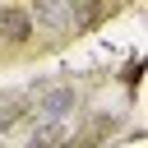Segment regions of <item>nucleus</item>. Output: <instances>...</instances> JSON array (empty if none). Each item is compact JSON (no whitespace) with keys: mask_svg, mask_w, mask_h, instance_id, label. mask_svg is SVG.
Segmentation results:
<instances>
[{"mask_svg":"<svg viewBox=\"0 0 148 148\" xmlns=\"http://www.w3.org/2000/svg\"><path fill=\"white\" fill-rule=\"evenodd\" d=\"M69 111H79V88H74V83L46 88V92H42V102H37V116H42V120H56V125H65V116H69Z\"/></svg>","mask_w":148,"mask_h":148,"instance_id":"nucleus-1","label":"nucleus"},{"mask_svg":"<svg viewBox=\"0 0 148 148\" xmlns=\"http://www.w3.org/2000/svg\"><path fill=\"white\" fill-rule=\"evenodd\" d=\"M60 148H97V139H88V134H83V139H65Z\"/></svg>","mask_w":148,"mask_h":148,"instance_id":"nucleus-7","label":"nucleus"},{"mask_svg":"<svg viewBox=\"0 0 148 148\" xmlns=\"http://www.w3.org/2000/svg\"><path fill=\"white\" fill-rule=\"evenodd\" d=\"M28 116H32V106H28L23 97H5V102H0V134H9L14 125H23Z\"/></svg>","mask_w":148,"mask_h":148,"instance_id":"nucleus-6","label":"nucleus"},{"mask_svg":"<svg viewBox=\"0 0 148 148\" xmlns=\"http://www.w3.org/2000/svg\"><path fill=\"white\" fill-rule=\"evenodd\" d=\"M0 42L5 46H28L32 42V18L23 5H0Z\"/></svg>","mask_w":148,"mask_h":148,"instance_id":"nucleus-3","label":"nucleus"},{"mask_svg":"<svg viewBox=\"0 0 148 148\" xmlns=\"http://www.w3.org/2000/svg\"><path fill=\"white\" fill-rule=\"evenodd\" d=\"M106 14H111V0H65L69 32H92V28H97Z\"/></svg>","mask_w":148,"mask_h":148,"instance_id":"nucleus-2","label":"nucleus"},{"mask_svg":"<svg viewBox=\"0 0 148 148\" xmlns=\"http://www.w3.org/2000/svg\"><path fill=\"white\" fill-rule=\"evenodd\" d=\"M28 18H32V32L37 28H46V32H69V18H65V0H32V9H28Z\"/></svg>","mask_w":148,"mask_h":148,"instance_id":"nucleus-4","label":"nucleus"},{"mask_svg":"<svg viewBox=\"0 0 148 148\" xmlns=\"http://www.w3.org/2000/svg\"><path fill=\"white\" fill-rule=\"evenodd\" d=\"M60 143H65V125H56V120L32 125V134L23 139V148H60Z\"/></svg>","mask_w":148,"mask_h":148,"instance_id":"nucleus-5","label":"nucleus"}]
</instances>
